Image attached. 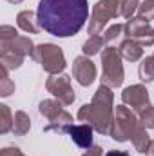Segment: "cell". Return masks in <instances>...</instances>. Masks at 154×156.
I'll list each match as a JSON object with an SVG mask.
<instances>
[{"label": "cell", "mask_w": 154, "mask_h": 156, "mask_svg": "<svg viewBox=\"0 0 154 156\" xmlns=\"http://www.w3.org/2000/svg\"><path fill=\"white\" fill-rule=\"evenodd\" d=\"M38 24L53 37H75L89 20L87 0H40Z\"/></svg>", "instance_id": "cell-1"}, {"label": "cell", "mask_w": 154, "mask_h": 156, "mask_svg": "<svg viewBox=\"0 0 154 156\" xmlns=\"http://www.w3.org/2000/svg\"><path fill=\"white\" fill-rule=\"evenodd\" d=\"M114 94L111 91V87L100 83V87L96 89L91 104H83L78 111L76 118L83 123H89L94 127L96 133L109 136L111 133V125L114 120Z\"/></svg>", "instance_id": "cell-2"}, {"label": "cell", "mask_w": 154, "mask_h": 156, "mask_svg": "<svg viewBox=\"0 0 154 156\" xmlns=\"http://www.w3.org/2000/svg\"><path fill=\"white\" fill-rule=\"evenodd\" d=\"M31 58L37 64H40V67L49 75H62L64 69L67 67L64 51L56 44H40V45H37Z\"/></svg>", "instance_id": "cell-3"}, {"label": "cell", "mask_w": 154, "mask_h": 156, "mask_svg": "<svg viewBox=\"0 0 154 156\" xmlns=\"http://www.w3.org/2000/svg\"><path fill=\"white\" fill-rule=\"evenodd\" d=\"M121 7H123V0H100L98 4H94L89 24H87L89 35L93 37L100 35L109 20L118 18L121 15Z\"/></svg>", "instance_id": "cell-4"}, {"label": "cell", "mask_w": 154, "mask_h": 156, "mask_svg": "<svg viewBox=\"0 0 154 156\" xmlns=\"http://www.w3.org/2000/svg\"><path fill=\"white\" fill-rule=\"evenodd\" d=\"M125 80V71L121 64V55L116 47H105L102 51V83L114 89Z\"/></svg>", "instance_id": "cell-5"}, {"label": "cell", "mask_w": 154, "mask_h": 156, "mask_svg": "<svg viewBox=\"0 0 154 156\" xmlns=\"http://www.w3.org/2000/svg\"><path fill=\"white\" fill-rule=\"evenodd\" d=\"M138 123L140 122L136 120L134 113L125 104L123 105H116L114 120H113L109 136L113 140H116V142H127V140H131V134L134 133V129H136Z\"/></svg>", "instance_id": "cell-6"}, {"label": "cell", "mask_w": 154, "mask_h": 156, "mask_svg": "<svg viewBox=\"0 0 154 156\" xmlns=\"http://www.w3.org/2000/svg\"><path fill=\"white\" fill-rule=\"evenodd\" d=\"M45 89L64 105H71L76 98L69 75H51L45 82Z\"/></svg>", "instance_id": "cell-7"}, {"label": "cell", "mask_w": 154, "mask_h": 156, "mask_svg": "<svg viewBox=\"0 0 154 156\" xmlns=\"http://www.w3.org/2000/svg\"><path fill=\"white\" fill-rule=\"evenodd\" d=\"M123 33L127 35V38L138 42L143 47L154 45V29L149 26V22H143L138 16L127 20V24L123 26Z\"/></svg>", "instance_id": "cell-8"}, {"label": "cell", "mask_w": 154, "mask_h": 156, "mask_svg": "<svg viewBox=\"0 0 154 156\" xmlns=\"http://www.w3.org/2000/svg\"><path fill=\"white\" fill-rule=\"evenodd\" d=\"M121 102L125 105H129L132 111L142 113L147 105H149V91L145 85L136 83V85H129L123 89L121 93Z\"/></svg>", "instance_id": "cell-9"}, {"label": "cell", "mask_w": 154, "mask_h": 156, "mask_svg": "<svg viewBox=\"0 0 154 156\" xmlns=\"http://www.w3.org/2000/svg\"><path fill=\"white\" fill-rule=\"evenodd\" d=\"M73 76L76 78V82L83 87H89L94 80H96V66L93 64L91 58H87L85 55L76 56L73 62Z\"/></svg>", "instance_id": "cell-10"}, {"label": "cell", "mask_w": 154, "mask_h": 156, "mask_svg": "<svg viewBox=\"0 0 154 156\" xmlns=\"http://www.w3.org/2000/svg\"><path fill=\"white\" fill-rule=\"evenodd\" d=\"M35 44H33V40L29 38V37H22V35H18L16 38L13 40H7V42H0V51H11V53H16V55H20V56H33V53H35Z\"/></svg>", "instance_id": "cell-11"}, {"label": "cell", "mask_w": 154, "mask_h": 156, "mask_svg": "<svg viewBox=\"0 0 154 156\" xmlns=\"http://www.w3.org/2000/svg\"><path fill=\"white\" fill-rule=\"evenodd\" d=\"M93 131H94L93 125L80 123V125H73L69 129V136L80 149H89V147H93Z\"/></svg>", "instance_id": "cell-12"}, {"label": "cell", "mask_w": 154, "mask_h": 156, "mask_svg": "<svg viewBox=\"0 0 154 156\" xmlns=\"http://www.w3.org/2000/svg\"><path fill=\"white\" fill-rule=\"evenodd\" d=\"M131 142H132L134 149H136L140 154H149V153H151L152 140H151V136H149L147 129H145L142 123H138V125H136L134 133L131 134Z\"/></svg>", "instance_id": "cell-13"}, {"label": "cell", "mask_w": 154, "mask_h": 156, "mask_svg": "<svg viewBox=\"0 0 154 156\" xmlns=\"http://www.w3.org/2000/svg\"><path fill=\"white\" fill-rule=\"evenodd\" d=\"M16 26L26 31V33H31V35H37L40 29V24H38V15L31 9H24L16 15Z\"/></svg>", "instance_id": "cell-14"}, {"label": "cell", "mask_w": 154, "mask_h": 156, "mask_svg": "<svg viewBox=\"0 0 154 156\" xmlns=\"http://www.w3.org/2000/svg\"><path fill=\"white\" fill-rule=\"evenodd\" d=\"M118 51H120L121 58L127 60V62H138L143 56V45H140L138 42H134V40H131V38L123 40L120 44Z\"/></svg>", "instance_id": "cell-15"}, {"label": "cell", "mask_w": 154, "mask_h": 156, "mask_svg": "<svg viewBox=\"0 0 154 156\" xmlns=\"http://www.w3.org/2000/svg\"><path fill=\"white\" fill-rule=\"evenodd\" d=\"M73 127V116L67 113V111H62L60 115L53 120H49V123L44 127V131H54L56 134H65L69 133V129Z\"/></svg>", "instance_id": "cell-16"}, {"label": "cell", "mask_w": 154, "mask_h": 156, "mask_svg": "<svg viewBox=\"0 0 154 156\" xmlns=\"http://www.w3.org/2000/svg\"><path fill=\"white\" fill-rule=\"evenodd\" d=\"M62 105H64V104L58 102V100H42L38 104V113L44 118H47V122H49V120L56 118L62 111H64Z\"/></svg>", "instance_id": "cell-17"}, {"label": "cell", "mask_w": 154, "mask_h": 156, "mask_svg": "<svg viewBox=\"0 0 154 156\" xmlns=\"http://www.w3.org/2000/svg\"><path fill=\"white\" fill-rule=\"evenodd\" d=\"M22 64H24V56L11 53V51H0V66L4 69L13 71V69H18Z\"/></svg>", "instance_id": "cell-18"}, {"label": "cell", "mask_w": 154, "mask_h": 156, "mask_svg": "<svg viewBox=\"0 0 154 156\" xmlns=\"http://www.w3.org/2000/svg\"><path fill=\"white\" fill-rule=\"evenodd\" d=\"M31 129V120L24 111H16L15 113V123H13V133L16 136H24L27 134Z\"/></svg>", "instance_id": "cell-19"}, {"label": "cell", "mask_w": 154, "mask_h": 156, "mask_svg": "<svg viewBox=\"0 0 154 156\" xmlns=\"http://www.w3.org/2000/svg\"><path fill=\"white\" fill-rule=\"evenodd\" d=\"M138 76L142 82H154V56H145L138 67Z\"/></svg>", "instance_id": "cell-20"}, {"label": "cell", "mask_w": 154, "mask_h": 156, "mask_svg": "<svg viewBox=\"0 0 154 156\" xmlns=\"http://www.w3.org/2000/svg\"><path fill=\"white\" fill-rule=\"evenodd\" d=\"M103 49H105V40H103V37H98V35L91 37L83 44V47H82V51H83L85 56H94V55H98Z\"/></svg>", "instance_id": "cell-21"}, {"label": "cell", "mask_w": 154, "mask_h": 156, "mask_svg": "<svg viewBox=\"0 0 154 156\" xmlns=\"http://www.w3.org/2000/svg\"><path fill=\"white\" fill-rule=\"evenodd\" d=\"M13 123H15V116L11 115V109L5 104H2L0 105V133L5 134L13 131Z\"/></svg>", "instance_id": "cell-22"}, {"label": "cell", "mask_w": 154, "mask_h": 156, "mask_svg": "<svg viewBox=\"0 0 154 156\" xmlns=\"http://www.w3.org/2000/svg\"><path fill=\"white\" fill-rule=\"evenodd\" d=\"M15 93V82L9 78V71L2 67V75H0V96L7 98Z\"/></svg>", "instance_id": "cell-23"}, {"label": "cell", "mask_w": 154, "mask_h": 156, "mask_svg": "<svg viewBox=\"0 0 154 156\" xmlns=\"http://www.w3.org/2000/svg\"><path fill=\"white\" fill-rule=\"evenodd\" d=\"M138 18H142L143 22L154 20V0H145V2L140 4V7H138Z\"/></svg>", "instance_id": "cell-24"}, {"label": "cell", "mask_w": 154, "mask_h": 156, "mask_svg": "<svg viewBox=\"0 0 154 156\" xmlns=\"http://www.w3.org/2000/svg\"><path fill=\"white\" fill-rule=\"evenodd\" d=\"M140 123L145 129H154V105H147L142 113H140Z\"/></svg>", "instance_id": "cell-25"}, {"label": "cell", "mask_w": 154, "mask_h": 156, "mask_svg": "<svg viewBox=\"0 0 154 156\" xmlns=\"http://www.w3.org/2000/svg\"><path fill=\"white\" fill-rule=\"evenodd\" d=\"M140 4H142L140 0H123V7H121V16H123V18H127V20L134 18V13L138 11Z\"/></svg>", "instance_id": "cell-26"}, {"label": "cell", "mask_w": 154, "mask_h": 156, "mask_svg": "<svg viewBox=\"0 0 154 156\" xmlns=\"http://www.w3.org/2000/svg\"><path fill=\"white\" fill-rule=\"evenodd\" d=\"M121 33H123V26H121V24H114V26H111V27L105 31V35H103L105 44H113L114 40H118L120 37H121Z\"/></svg>", "instance_id": "cell-27"}, {"label": "cell", "mask_w": 154, "mask_h": 156, "mask_svg": "<svg viewBox=\"0 0 154 156\" xmlns=\"http://www.w3.org/2000/svg\"><path fill=\"white\" fill-rule=\"evenodd\" d=\"M16 37H18V33L13 26H2L0 27V42H7V40H13Z\"/></svg>", "instance_id": "cell-28"}, {"label": "cell", "mask_w": 154, "mask_h": 156, "mask_svg": "<svg viewBox=\"0 0 154 156\" xmlns=\"http://www.w3.org/2000/svg\"><path fill=\"white\" fill-rule=\"evenodd\" d=\"M0 156H26L18 147H4L0 151Z\"/></svg>", "instance_id": "cell-29"}, {"label": "cell", "mask_w": 154, "mask_h": 156, "mask_svg": "<svg viewBox=\"0 0 154 156\" xmlns=\"http://www.w3.org/2000/svg\"><path fill=\"white\" fill-rule=\"evenodd\" d=\"M82 156H102V147L100 145H93V147L85 149V153Z\"/></svg>", "instance_id": "cell-30"}, {"label": "cell", "mask_w": 154, "mask_h": 156, "mask_svg": "<svg viewBox=\"0 0 154 156\" xmlns=\"http://www.w3.org/2000/svg\"><path fill=\"white\" fill-rule=\"evenodd\" d=\"M105 156H131V154L125 153V151H107V154Z\"/></svg>", "instance_id": "cell-31"}, {"label": "cell", "mask_w": 154, "mask_h": 156, "mask_svg": "<svg viewBox=\"0 0 154 156\" xmlns=\"http://www.w3.org/2000/svg\"><path fill=\"white\" fill-rule=\"evenodd\" d=\"M7 2H11V4H20V2H24V0H7Z\"/></svg>", "instance_id": "cell-32"}, {"label": "cell", "mask_w": 154, "mask_h": 156, "mask_svg": "<svg viewBox=\"0 0 154 156\" xmlns=\"http://www.w3.org/2000/svg\"><path fill=\"white\" fill-rule=\"evenodd\" d=\"M151 156H154V142H152V147H151V153H149Z\"/></svg>", "instance_id": "cell-33"}, {"label": "cell", "mask_w": 154, "mask_h": 156, "mask_svg": "<svg viewBox=\"0 0 154 156\" xmlns=\"http://www.w3.org/2000/svg\"><path fill=\"white\" fill-rule=\"evenodd\" d=\"M152 56H154V55H152Z\"/></svg>", "instance_id": "cell-34"}]
</instances>
